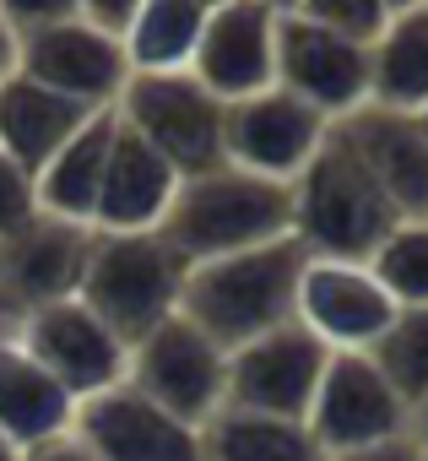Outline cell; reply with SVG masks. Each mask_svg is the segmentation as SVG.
<instances>
[{"label": "cell", "instance_id": "6da1fadb", "mask_svg": "<svg viewBox=\"0 0 428 461\" xmlns=\"http://www.w3.org/2000/svg\"><path fill=\"white\" fill-rule=\"evenodd\" d=\"M309 267V250L288 234L239 256H218V261H195L179 294V315L206 331L223 353L277 331L293 321L299 310V277Z\"/></svg>", "mask_w": 428, "mask_h": 461}, {"label": "cell", "instance_id": "7a4b0ae2", "mask_svg": "<svg viewBox=\"0 0 428 461\" xmlns=\"http://www.w3.org/2000/svg\"><path fill=\"white\" fill-rule=\"evenodd\" d=\"M293 240L309 250V261H352L369 267L379 240L401 222L390 195L374 185L363 158L347 147V136L331 125L320 152L293 174Z\"/></svg>", "mask_w": 428, "mask_h": 461}, {"label": "cell", "instance_id": "3957f363", "mask_svg": "<svg viewBox=\"0 0 428 461\" xmlns=\"http://www.w3.org/2000/svg\"><path fill=\"white\" fill-rule=\"evenodd\" d=\"M163 234L190 267L288 240L293 234V190L277 179L245 174L234 163L206 168L195 179H179L168 217H163Z\"/></svg>", "mask_w": 428, "mask_h": 461}, {"label": "cell", "instance_id": "277c9868", "mask_svg": "<svg viewBox=\"0 0 428 461\" xmlns=\"http://www.w3.org/2000/svg\"><path fill=\"white\" fill-rule=\"evenodd\" d=\"M190 261L168 245L163 228L152 234H93V256L76 299L130 348L168 315H179Z\"/></svg>", "mask_w": 428, "mask_h": 461}, {"label": "cell", "instance_id": "5b68a950", "mask_svg": "<svg viewBox=\"0 0 428 461\" xmlns=\"http://www.w3.org/2000/svg\"><path fill=\"white\" fill-rule=\"evenodd\" d=\"M114 114L179 179L223 168V104L190 71H130Z\"/></svg>", "mask_w": 428, "mask_h": 461}, {"label": "cell", "instance_id": "8992f818", "mask_svg": "<svg viewBox=\"0 0 428 461\" xmlns=\"http://www.w3.org/2000/svg\"><path fill=\"white\" fill-rule=\"evenodd\" d=\"M223 369H228V353L206 331H195L184 315H168L163 326H152L141 342H130V358H125V380L190 429H201L223 407Z\"/></svg>", "mask_w": 428, "mask_h": 461}, {"label": "cell", "instance_id": "52a82bcc", "mask_svg": "<svg viewBox=\"0 0 428 461\" xmlns=\"http://www.w3.org/2000/svg\"><path fill=\"white\" fill-rule=\"evenodd\" d=\"M93 256V228L33 212L17 234L0 240V315L12 321V331L60 299H76L82 272Z\"/></svg>", "mask_w": 428, "mask_h": 461}, {"label": "cell", "instance_id": "ba28073f", "mask_svg": "<svg viewBox=\"0 0 428 461\" xmlns=\"http://www.w3.org/2000/svg\"><path fill=\"white\" fill-rule=\"evenodd\" d=\"M325 364H331V348L315 331H304L299 321H288V326H277V331L228 353L223 407L266 412V418H304Z\"/></svg>", "mask_w": 428, "mask_h": 461}, {"label": "cell", "instance_id": "9c48e42d", "mask_svg": "<svg viewBox=\"0 0 428 461\" xmlns=\"http://www.w3.org/2000/svg\"><path fill=\"white\" fill-rule=\"evenodd\" d=\"M304 423H309L315 445L325 450V461H336V456L401 439L406 434V402L369 364V353H331Z\"/></svg>", "mask_w": 428, "mask_h": 461}, {"label": "cell", "instance_id": "30bf717a", "mask_svg": "<svg viewBox=\"0 0 428 461\" xmlns=\"http://www.w3.org/2000/svg\"><path fill=\"white\" fill-rule=\"evenodd\" d=\"M17 71L60 98L82 104V109H114L125 82H130L125 44L82 17L17 33Z\"/></svg>", "mask_w": 428, "mask_h": 461}, {"label": "cell", "instance_id": "8fae6325", "mask_svg": "<svg viewBox=\"0 0 428 461\" xmlns=\"http://www.w3.org/2000/svg\"><path fill=\"white\" fill-rule=\"evenodd\" d=\"M277 87L320 109L331 125L369 104V44L299 12L277 17Z\"/></svg>", "mask_w": 428, "mask_h": 461}, {"label": "cell", "instance_id": "7c38bea8", "mask_svg": "<svg viewBox=\"0 0 428 461\" xmlns=\"http://www.w3.org/2000/svg\"><path fill=\"white\" fill-rule=\"evenodd\" d=\"M28 358L71 396V402H87L109 385L125 380V358L130 348L82 304V299H60V304H44L33 310L17 331H12Z\"/></svg>", "mask_w": 428, "mask_h": 461}, {"label": "cell", "instance_id": "4fadbf2b", "mask_svg": "<svg viewBox=\"0 0 428 461\" xmlns=\"http://www.w3.org/2000/svg\"><path fill=\"white\" fill-rule=\"evenodd\" d=\"M325 131H331V120L320 109H309L304 98H293L282 87H266L255 98L223 104V163L277 179V185H293V174L320 152Z\"/></svg>", "mask_w": 428, "mask_h": 461}, {"label": "cell", "instance_id": "5bb4252c", "mask_svg": "<svg viewBox=\"0 0 428 461\" xmlns=\"http://www.w3.org/2000/svg\"><path fill=\"white\" fill-rule=\"evenodd\" d=\"M277 17L282 12H272L266 0H228L206 12L190 77L218 104H239L277 87Z\"/></svg>", "mask_w": 428, "mask_h": 461}, {"label": "cell", "instance_id": "9a60e30c", "mask_svg": "<svg viewBox=\"0 0 428 461\" xmlns=\"http://www.w3.org/2000/svg\"><path fill=\"white\" fill-rule=\"evenodd\" d=\"M71 434L98 461H201V429L147 402L130 380L76 402Z\"/></svg>", "mask_w": 428, "mask_h": 461}, {"label": "cell", "instance_id": "2e32d148", "mask_svg": "<svg viewBox=\"0 0 428 461\" xmlns=\"http://www.w3.org/2000/svg\"><path fill=\"white\" fill-rule=\"evenodd\" d=\"M390 315H396V304L374 283L369 267L309 261L304 277H299V310H293V321L304 331H315L331 353H369L379 342V331L390 326Z\"/></svg>", "mask_w": 428, "mask_h": 461}, {"label": "cell", "instance_id": "e0dca14e", "mask_svg": "<svg viewBox=\"0 0 428 461\" xmlns=\"http://www.w3.org/2000/svg\"><path fill=\"white\" fill-rule=\"evenodd\" d=\"M347 147L363 158L374 185L390 195L401 222H428V136L417 131V114L363 104L347 120H336Z\"/></svg>", "mask_w": 428, "mask_h": 461}, {"label": "cell", "instance_id": "ac0fdd59", "mask_svg": "<svg viewBox=\"0 0 428 461\" xmlns=\"http://www.w3.org/2000/svg\"><path fill=\"white\" fill-rule=\"evenodd\" d=\"M120 120V114H114ZM179 190V174L125 125L114 131L109 163H103V190L93 212V234H152L168 217V201Z\"/></svg>", "mask_w": 428, "mask_h": 461}, {"label": "cell", "instance_id": "d6986e66", "mask_svg": "<svg viewBox=\"0 0 428 461\" xmlns=\"http://www.w3.org/2000/svg\"><path fill=\"white\" fill-rule=\"evenodd\" d=\"M87 114H98V109H82V104L28 82L22 71H12L6 82H0V152H6L12 163H22L28 174H39L82 131Z\"/></svg>", "mask_w": 428, "mask_h": 461}, {"label": "cell", "instance_id": "ffe728a7", "mask_svg": "<svg viewBox=\"0 0 428 461\" xmlns=\"http://www.w3.org/2000/svg\"><path fill=\"white\" fill-rule=\"evenodd\" d=\"M114 109H98L82 120V131L33 174V195H39V212L49 217H66V222H82L93 228V212H98V190H103V163H109V147H114Z\"/></svg>", "mask_w": 428, "mask_h": 461}, {"label": "cell", "instance_id": "44dd1931", "mask_svg": "<svg viewBox=\"0 0 428 461\" xmlns=\"http://www.w3.org/2000/svg\"><path fill=\"white\" fill-rule=\"evenodd\" d=\"M76 402L28 358L17 337H0V434L17 450H33L44 439L71 434Z\"/></svg>", "mask_w": 428, "mask_h": 461}, {"label": "cell", "instance_id": "7402d4cb", "mask_svg": "<svg viewBox=\"0 0 428 461\" xmlns=\"http://www.w3.org/2000/svg\"><path fill=\"white\" fill-rule=\"evenodd\" d=\"M201 461H325L304 418L218 407L201 423Z\"/></svg>", "mask_w": 428, "mask_h": 461}, {"label": "cell", "instance_id": "603a6c76", "mask_svg": "<svg viewBox=\"0 0 428 461\" xmlns=\"http://www.w3.org/2000/svg\"><path fill=\"white\" fill-rule=\"evenodd\" d=\"M369 104L401 114L428 104V6L390 17L369 44Z\"/></svg>", "mask_w": 428, "mask_h": 461}, {"label": "cell", "instance_id": "cb8c5ba5", "mask_svg": "<svg viewBox=\"0 0 428 461\" xmlns=\"http://www.w3.org/2000/svg\"><path fill=\"white\" fill-rule=\"evenodd\" d=\"M201 23L206 12L190 6V0H141L130 28L120 33L130 71H190Z\"/></svg>", "mask_w": 428, "mask_h": 461}, {"label": "cell", "instance_id": "d4e9b609", "mask_svg": "<svg viewBox=\"0 0 428 461\" xmlns=\"http://www.w3.org/2000/svg\"><path fill=\"white\" fill-rule=\"evenodd\" d=\"M369 364L390 380V391H396V396L406 402V412H412V402L428 391V304L396 310L390 326L379 331V342L369 348Z\"/></svg>", "mask_w": 428, "mask_h": 461}, {"label": "cell", "instance_id": "484cf974", "mask_svg": "<svg viewBox=\"0 0 428 461\" xmlns=\"http://www.w3.org/2000/svg\"><path fill=\"white\" fill-rule=\"evenodd\" d=\"M369 272L396 310L428 304V222H396L369 256Z\"/></svg>", "mask_w": 428, "mask_h": 461}, {"label": "cell", "instance_id": "4316f807", "mask_svg": "<svg viewBox=\"0 0 428 461\" xmlns=\"http://www.w3.org/2000/svg\"><path fill=\"white\" fill-rule=\"evenodd\" d=\"M299 17H309L320 28H336L347 39H363V44H374L379 28L390 23L385 0H299Z\"/></svg>", "mask_w": 428, "mask_h": 461}, {"label": "cell", "instance_id": "83f0119b", "mask_svg": "<svg viewBox=\"0 0 428 461\" xmlns=\"http://www.w3.org/2000/svg\"><path fill=\"white\" fill-rule=\"evenodd\" d=\"M39 212V195H33V174L22 163H12L0 152V240L17 234V228Z\"/></svg>", "mask_w": 428, "mask_h": 461}, {"label": "cell", "instance_id": "f1b7e54d", "mask_svg": "<svg viewBox=\"0 0 428 461\" xmlns=\"http://www.w3.org/2000/svg\"><path fill=\"white\" fill-rule=\"evenodd\" d=\"M76 17V0H0V23L12 33H33V28H55Z\"/></svg>", "mask_w": 428, "mask_h": 461}, {"label": "cell", "instance_id": "f546056e", "mask_svg": "<svg viewBox=\"0 0 428 461\" xmlns=\"http://www.w3.org/2000/svg\"><path fill=\"white\" fill-rule=\"evenodd\" d=\"M136 6H141V0H76V17L120 39V33L130 28V17H136Z\"/></svg>", "mask_w": 428, "mask_h": 461}, {"label": "cell", "instance_id": "4dcf8cb0", "mask_svg": "<svg viewBox=\"0 0 428 461\" xmlns=\"http://www.w3.org/2000/svg\"><path fill=\"white\" fill-rule=\"evenodd\" d=\"M22 461H98L76 434H60V439H44V445H33V450H22Z\"/></svg>", "mask_w": 428, "mask_h": 461}, {"label": "cell", "instance_id": "1f68e13d", "mask_svg": "<svg viewBox=\"0 0 428 461\" xmlns=\"http://www.w3.org/2000/svg\"><path fill=\"white\" fill-rule=\"evenodd\" d=\"M336 461H423V450L401 434V439H385V445H369V450H352V456H336Z\"/></svg>", "mask_w": 428, "mask_h": 461}, {"label": "cell", "instance_id": "d6a6232c", "mask_svg": "<svg viewBox=\"0 0 428 461\" xmlns=\"http://www.w3.org/2000/svg\"><path fill=\"white\" fill-rule=\"evenodd\" d=\"M406 439L417 445V450H428V391L412 402V412H406Z\"/></svg>", "mask_w": 428, "mask_h": 461}, {"label": "cell", "instance_id": "836d02e7", "mask_svg": "<svg viewBox=\"0 0 428 461\" xmlns=\"http://www.w3.org/2000/svg\"><path fill=\"white\" fill-rule=\"evenodd\" d=\"M12 71H17V33L0 23V82H6Z\"/></svg>", "mask_w": 428, "mask_h": 461}, {"label": "cell", "instance_id": "e575fe53", "mask_svg": "<svg viewBox=\"0 0 428 461\" xmlns=\"http://www.w3.org/2000/svg\"><path fill=\"white\" fill-rule=\"evenodd\" d=\"M417 6H428V0H385V12H390V17H401V12H417Z\"/></svg>", "mask_w": 428, "mask_h": 461}, {"label": "cell", "instance_id": "d590c367", "mask_svg": "<svg viewBox=\"0 0 428 461\" xmlns=\"http://www.w3.org/2000/svg\"><path fill=\"white\" fill-rule=\"evenodd\" d=\"M0 461H22V450H17V445H12L6 434H0Z\"/></svg>", "mask_w": 428, "mask_h": 461}, {"label": "cell", "instance_id": "8d00e7d4", "mask_svg": "<svg viewBox=\"0 0 428 461\" xmlns=\"http://www.w3.org/2000/svg\"><path fill=\"white\" fill-rule=\"evenodd\" d=\"M272 12H299V0H266Z\"/></svg>", "mask_w": 428, "mask_h": 461}, {"label": "cell", "instance_id": "74e56055", "mask_svg": "<svg viewBox=\"0 0 428 461\" xmlns=\"http://www.w3.org/2000/svg\"><path fill=\"white\" fill-rule=\"evenodd\" d=\"M190 6H201V12H218V6H228V0H190Z\"/></svg>", "mask_w": 428, "mask_h": 461}, {"label": "cell", "instance_id": "f35d334b", "mask_svg": "<svg viewBox=\"0 0 428 461\" xmlns=\"http://www.w3.org/2000/svg\"><path fill=\"white\" fill-rule=\"evenodd\" d=\"M417 131H423V136H428V104H423V109H417Z\"/></svg>", "mask_w": 428, "mask_h": 461}, {"label": "cell", "instance_id": "ab89813d", "mask_svg": "<svg viewBox=\"0 0 428 461\" xmlns=\"http://www.w3.org/2000/svg\"><path fill=\"white\" fill-rule=\"evenodd\" d=\"M0 337H12V321H6V315H0Z\"/></svg>", "mask_w": 428, "mask_h": 461}, {"label": "cell", "instance_id": "60d3db41", "mask_svg": "<svg viewBox=\"0 0 428 461\" xmlns=\"http://www.w3.org/2000/svg\"><path fill=\"white\" fill-rule=\"evenodd\" d=\"M423 461H428V450H423Z\"/></svg>", "mask_w": 428, "mask_h": 461}]
</instances>
